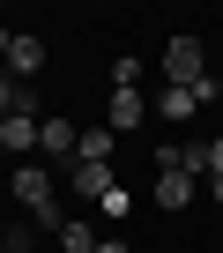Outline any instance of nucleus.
<instances>
[{
  "label": "nucleus",
  "instance_id": "13",
  "mask_svg": "<svg viewBox=\"0 0 223 253\" xmlns=\"http://www.w3.org/2000/svg\"><path fill=\"white\" fill-rule=\"evenodd\" d=\"M15 112V82H8V67H0V119Z\"/></svg>",
  "mask_w": 223,
  "mask_h": 253
},
{
  "label": "nucleus",
  "instance_id": "15",
  "mask_svg": "<svg viewBox=\"0 0 223 253\" xmlns=\"http://www.w3.org/2000/svg\"><path fill=\"white\" fill-rule=\"evenodd\" d=\"M8 45H15V30H8V23H0V60H8Z\"/></svg>",
  "mask_w": 223,
  "mask_h": 253
},
{
  "label": "nucleus",
  "instance_id": "6",
  "mask_svg": "<svg viewBox=\"0 0 223 253\" xmlns=\"http://www.w3.org/2000/svg\"><path fill=\"white\" fill-rule=\"evenodd\" d=\"M67 179H74V194H82V201H104L112 186H119V179H112V164H74Z\"/></svg>",
  "mask_w": 223,
  "mask_h": 253
},
{
  "label": "nucleus",
  "instance_id": "9",
  "mask_svg": "<svg viewBox=\"0 0 223 253\" xmlns=\"http://www.w3.org/2000/svg\"><path fill=\"white\" fill-rule=\"evenodd\" d=\"M97 246H104V238H97L82 216H67V223H60V253H97Z\"/></svg>",
  "mask_w": 223,
  "mask_h": 253
},
{
  "label": "nucleus",
  "instance_id": "2",
  "mask_svg": "<svg viewBox=\"0 0 223 253\" xmlns=\"http://www.w3.org/2000/svg\"><path fill=\"white\" fill-rule=\"evenodd\" d=\"M201 75H208V52H201V38H171V45H164V82H171V89H193Z\"/></svg>",
  "mask_w": 223,
  "mask_h": 253
},
{
  "label": "nucleus",
  "instance_id": "10",
  "mask_svg": "<svg viewBox=\"0 0 223 253\" xmlns=\"http://www.w3.org/2000/svg\"><path fill=\"white\" fill-rule=\"evenodd\" d=\"M156 112H164V119H193L201 104H193V89H171V82H164V104H156Z\"/></svg>",
  "mask_w": 223,
  "mask_h": 253
},
{
  "label": "nucleus",
  "instance_id": "14",
  "mask_svg": "<svg viewBox=\"0 0 223 253\" xmlns=\"http://www.w3.org/2000/svg\"><path fill=\"white\" fill-rule=\"evenodd\" d=\"M208 164H216V171H208V179H223V134H216V142H208Z\"/></svg>",
  "mask_w": 223,
  "mask_h": 253
},
{
  "label": "nucleus",
  "instance_id": "12",
  "mask_svg": "<svg viewBox=\"0 0 223 253\" xmlns=\"http://www.w3.org/2000/svg\"><path fill=\"white\" fill-rule=\"evenodd\" d=\"M37 238H45V231H37V223H15V231H8V238H0V253H30V246H37Z\"/></svg>",
  "mask_w": 223,
  "mask_h": 253
},
{
  "label": "nucleus",
  "instance_id": "11",
  "mask_svg": "<svg viewBox=\"0 0 223 253\" xmlns=\"http://www.w3.org/2000/svg\"><path fill=\"white\" fill-rule=\"evenodd\" d=\"M134 82H142V60L119 52V60H112V89H134Z\"/></svg>",
  "mask_w": 223,
  "mask_h": 253
},
{
  "label": "nucleus",
  "instance_id": "18",
  "mask_svg": "<svg viewBox=\"0 0 223 253\" xmlns=\"http://www.w3.org/2000/svg\"><path fill=\"white\" fill-rule=\"evenodd\" d=\"M216 201H223V179H216Z\"/></svg>",
  "mask_w": 223,
  "mask_h": 253
},
{
  "label": "nucleus",
  "instance_id": "3",
  "mask_svg": "<svg viewBox=\"0 0 223 253\" xmlns=\"http://www.w3.org/2000/svg\"><path fill=\"white\" fill-rule=\"evenodd\" d=\"M74 142H82V126H67V119H45V126H37V164H52V157H74Z\"/></svg>",
  "mask_w": 223,
  "mask_h": 253
},
{
  "label": "nucleus",
  "instance_id": "19",
  "mask_svg": "<svg viewBox=\"0 0 223 253\" xmlns=\"http://www.w3.org/2000/svg\"><path fill=\"white\" fill-rule=\"evenodd\" d=\"M0 157H8V149H0Z\"/></svg>",
  "mask_w": 223,
  "mask_h": 253
},
{
  "label": "nucleus",
  "instance_id": "17",
  "mask_svg": "<svg viewBox=\"0 0 223 253\" xmlns=\"http://www.w3.org/2000/svg\"><path fill=\"white\" fill-rule=\"evenodd\" d=\"M0 201H8V179H0Z\"/></svg>",
  "mask_w": 223,
  "mask_h": 253
},
{
  "label": "nucleus",
  "instance_id": "8",
  "mask_svg": "<svg viewBox=\"0 0 223 253\" xmlns=\"http://www.w3.org/2000/svg\"><path fill=\"white\" fill-rule=\"evenodd\" d=\"M156 201H164V209H186V201H193V179H186V171H156Z\"/></svg>",
  "mask_w": 223,
  "mask_h": 253
},
{
  "label": "nucleus",
  "instance_id": "1",
  "mask_svg": "<svg viewBox=\"0 0 223 253\" xmlns=\"http://www.w3.org/2000/svg\"><path fill=\"white\" fill-rule=\"evenodd\" d=\"M8 201H23V209H30V223L60 238L67 209H60V194H52V171H45V164H15V171H8Z\"/></svg>",
  "mask_w": 223,
  "mask_h": 253
},
{
  "label": "nucleus",
  "instance_id": "5",
  "mask_svg": "<svg viewBox=\"0 0 223 253\" xmlns=\"http://www.w3.org/2000/svg\"><path fill=\"white\" fill-rule=\"evenodd\" d=\"M0 67H8V82H30V75L45 67V45H37V38H15V45H8V60H0Z\"/></svg>",
  "mask_w": 223,
  "mask_h": 253
},
{
  "label": "nucleus",
  "instance_id": "7",
  "mask_svg": "<svg viewBox=\"0 0 223 253\" xmlns=\"http://www.w3.org/2000/svg\"><path fill=\"white\" fill-rule=\"evenodd\" d=\"M112 142H119L112 126H89V134L74 142V164H104V157H112Z\"/></svg>",
  "mask_w": 223,
  "mask_h": 253
},
{
  "label": "nucleus",
  "instance_id": "16",
  "mask_svg": "<svg viewBox=\"0 0 223 253\" xmlns=\"http://www.w3.org/2000/svg\"><path fill=\"white\" fill-rule=\"evenodd\" d=\"M97 253H127V238H104V246H97Z\"/></svg>",
  "mask_w": 223,
  "mask_h": 253
},
{
  "label": "nucleus",
  "instance_id": "4",
  "mask_svg": "<svg viewBox=\"0 0 223 253\" xmlns=\"http://www.w3.org/2000/svg\"><path fill=\"white\" fill-rule=\"evenodd\" d=\"M142 119H149V97L142 89H112V119H104L112 134H127V126H142Z\"/></svg>",
  "mask_w": 223,
  "mask_h": 253
}]
</instances>
